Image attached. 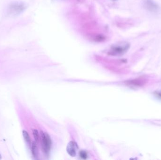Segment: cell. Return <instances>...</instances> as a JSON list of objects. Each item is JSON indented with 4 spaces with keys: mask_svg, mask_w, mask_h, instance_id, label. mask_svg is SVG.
Returning a JSON list of instances; mask_svg holds the SVG:
<instances>
[{
    "mask_svg": "<svg viewBox=\"0 0 161 160\" xmlns=\"http://www.w3.org/2000/svg\"><path fill=\"white\" fill-rule=\"evenodd\" d=\"M130 47L129 43L127 42L118 43L113 46L109 51L110 55L119 56L123 55L126 53Z\"/></svg>",
    "mask_w": 161,
    "mask_h": 160,
    "instance_id": "cell-2",
    "label": "cell"
},
{
    "mask_svg": "<svg viewBox=\"0 0 161 160\" xmlns=\"http://www.w3.org/2000/svg\"><path fill=\"white\" fill-rule=\"evenodd\" d=\"M32 152L34 157H36L37 154V144L35 142H33L32 143Z\"/></svg>",
    "mask_w": 161,
    "mask_h": 160,
    "instance_id": "cell-7",
    "label": "cell"
},
{
    "mask_svg": "<svg viewBox=\"0 0 161 160\" xmlns=\"http://www.w3.org/2000/svg\"><path fill=\"white\" fill-rule=\"evenodd\" d=\"M33 135L34 137V140H35V141L37 142L39 140L38 132L36 129H33Z\"/></svg>",
    "mask_w": 161,
    "mask_h": 160,
    "instance_id": "cell-9",
    "label": "cell"
},
{
    "mask_svg": "<svg viewBox=\"0 0 161 160\" xmlns=\"http://www.w3.org/2000/svg\"><path fill=\"white\" fill-rule=\"evenodd\" d=\"M1 154H0V159H1Z\"/></svg>",
    "mask_w": 161,
    "mask_h": 160,
    "instance_id": "cell-12",
    "label": "cell"
},
{
    "mask_svg": "<svg viewBox=\"0 0 161 160\" xmlns=\"http://www.w3.org/2000/svg\"><path fill=\"white\" fill-rule=\"evenodd\" d=\"M143 7L145 9L151 12H157L159 11V5L153 0H144Z\"/></svg>",
    "mask_w": 161,
    "mask_h": 160,
    "instance_id": "cell-3",
    "label": "cell"
},
{
    "mask_svg": "<svg viewBox=\"0 0 161 160\" xmlns=\"http://www.w3.org/2000/svg\"><path fill=\"white\" fill-rule=\"evenodd\" d=\"M42 140V148L44 152L48 153L51 148V140L49 134L46 132H41Z\"/></svg>",
    "mask_w": 161,
    "mask_h": 160,
    "instance_id": "cell-4",
    "label": "cell"
},
{
    "mask_svg": "<svg viewBox=\"0 0 161 160\" xmlns=\"http://www.w3.org/2000/svg\"><path fill=\"white\" fill-rule=\"evenodd\" d=\"M75 144L73 141H70L68 143L67 148V151L70 156L72 157L76 156V151H75Z\"/></svg>",
    "mask_w": 161,
    "mask_h": 160,
    "instance_id": "cell-5",
    "label": "cell"
},
{
    "mask_svg": "<svg viewBox=\"0 0 161 160\" xmlns=\"http://www.w3.org/2000/svg\"><path fill=\"white\" fill-rule=\"evenodd\" d=\"M23 136L24 137V139H25V141H26V143L28 144H30L31 143V139L30 137L29 134L26 131H23Z\"/></svg>",
    "mask_w": 161,
    "mask_h": 160,
    "instance_id": "cell-8",
    "label": "cell"
},
{
    "mask_svg": "<svg viewBox=\"0 0 161 160\" xmlns=\"http://www.w3.org/2000/svg\"><path fill=\"white\" fill-rule=\"evenodd\" d=\"M26 9V5L20 1L12 2L7 8V14L10 17H16L23 12Z\"/></svg>",
    "mask_w": 161,
    "mask_h": 160,
    "instance_id": "cell-1",
    "label": "cell"
},
{
    "mask_svg": "<svg viewBox=\"0 0 161 160\" xmlns=\"http://www.w3.org/2000/svg\"><path fill=\"white\" fill-rule=\"evenodd\" d=\"M154 94L156 95V96L161 98V91L157 92H154Z\"/></svg>",
    "mask_w": 161,
    "mask_h": 160,
    "instance_id": "cell-11",
    "label": "cell"
},
{
    "mask_svg": "<svg viewBox=\"0 0 161 160\" xmlns=\"http://www.w3.org/2000/svg\"><path fill=\"white\" fill-rule=\"evenodd\" d=\"M80 157H81L83 159H86V158L87 156V153H86L84 151H82L81 152H80Z\"/></svg>",
    "mask_w": 161,
    "mask_h": 160,
    "instance_id": "cell-10",
    "label": "cell"
},
{
    "mask_svg": "<svg viewBox=\"0 0 161 160\" xmlns=\"http://www.w3.org/2000/svg\"><path fill=\"white\" fill-rule=\"evenodd\" d=\"M143 81L139 79H134L131 81H128L129 84L133 86H141L143 85Z\"/></svg>",
    "mask_w": 161,
    "mask_h": 160,
    "instance_id": "cell-6",
    "label": "cell"
}]
</instances>
